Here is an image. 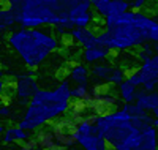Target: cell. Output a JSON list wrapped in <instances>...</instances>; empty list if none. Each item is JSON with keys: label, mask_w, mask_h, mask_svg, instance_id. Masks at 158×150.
I'll use <instances>...</instances> for the list:
<instances>
[{"label": "cell", "mask_w": 158, "mask_h": 150, "mask_svg": "<svg viewBox=\"0 0 158 150\" xmlns=\"http://www.w3.org/2000/svg\"><path fill=\"white\" fill-rule=\"evenodd\" d=\"M98 44L120 54L138 49L146 43L158 44V19L144 11L128 10L123 15L103 21Z\"/></svg>", "instance_id": "obj_1"}, {"label": "cell", "mask_w": 158, "mask_h": 150, "mask_svg": "<svg viewBox=\"0 0 158 150\" xmlns=\"http://www.w3.org/2000/svg\"><path fill=\"white\" fill-rule=\"evenodd\" d=\"M71 107V84L67 77H63L52 89H38V92L24 107L18 127L30 134L36 133L40 128L57 123L60 119L67 117Z\"/></svg>", "instance_id": "obj_2"}, {"label": "cell", "mask_w": 158, "mask_h": 150, "mask_svg": "<svg viewBox=\"0 0 158 150\" xmlns=\"http://www.w3.org/2000/svg\"><path fill=\"white\" fill-rule=\"evenodd\" d=\"M95 123L109 150H139L142 130L153 123L149 112L131 115L120 106L112 111L97 114Z\"/></svg>", "instance_id": "obj_3"}, {"label": "cell", "mask_w": 158, "mask_h": 150, "mask_svg": "<svg viewBox=\"0 0 158 150\" xmlns=\"http://www.w3.org/2000/svg\"><path fill=\"white\" fill-rule=\"evenodd\" d=\"M10 49L22 60L29 70H36L52 54L62 49V38H59L49 27L43 29H15L6 36Z\"/></svg>", "instance_id": "obj_4"}, {"label": "cell", "mask_w": 158, "mask_h": 150, "mask_svg": "<svg viewBox=\"0 0 158 150\" xmlns=\"http://www.w3.org/2000/svg\"><path fill=\"white\" fill-rule=\"evenodd\" d=\"M8 8L16 19V25L21 29H43L59 24V18L44 3V0H25L19 5Z\"/></svg>", "instance_id": "obj_5"}, {"label": "cell", "mask_w": 158, "mask_h": 150, "mask_svg": "<svg viewBox=\"0 0 158 150\" xmlns=\"http://www.w3.org/2000/svg\"><path fill=\"white\" fill-rule=\"evenodd\" d=\"M95 117L71 122L70 127H71L74 144L77 147H81L82 150H109L103 134L100 133L95 123Z\"/></svg>", "instance_id": "obj_6"}, {"label": "cell", "mask_w": 158, "mask_h": 150, "mask_svg": "<svg viewBox=\"0 0 158 150\" xmlns=\"http://www.w3.org/2000/svg\"><path fill=\"white\" fill-rule=\"evenodd\" d=\"M33 139L44 150H71L76 145L71 134V127L65 123H51L40 128Z\"/></svg>", "instance_id": "obj_7"}, {"label": "cell", "mask_w": 158, "mask_h": 150, "mask_svg": "<svg viewBox=\"0 0 158 150\" xmlns=\"http://www.w3.org/2000/svg\"><path fill=\"white\" fill-rule=\"evenodd\" d=\"M127 74L128 73L123 66L104 60L90 66V85L95 89H101L106 85L117 87L127 77Z\"/></svg>", "instance_id": "obj_8"}, {"label": "cell", "mask_w": 158, "mask_h": 150, "mask_svg": "<svg viewBox=\"0 0 158 150\" xmlns=\"http://www.w3.org/2000/svg\"><path fill=\"white\" fill-rule=\"evenodd\" d=\"M38 89H40L38 79L35 77V73L32 70L16 74L10 82L11 98L18 103V106H22V107L27 106V103L38 92Z\"/></svg>", "instance_id": "obj_9"}, {"label": "cell", "mask_w": 158, "mask_h": 150, "mask_svg": "<svg viewBox=\"0 0 158 150\" xmlns=\"http://www.w3.org/2000/svg\"><path fill=\"white\" fill-rule=\"evenodd\" d=\"M133 74L136 76L139 87L146 92H152L158 89V54L153 56L147 60L141 62L135 70Z\"/></svg>", "instance_id": "obj_10"}, {"label": "cell", "mask_w": 158, "mask_h": 150, "mask_svg": "<svg viewBox=\"0 0 158 150\" xmlns=\"http://www.w3.org/2000/svg\"><path fill=\"white\" fill-rule=\"evenodd\" d=\"M68 19L74 29H85L95 24L97 16L92 8V0H77L68 13Z\"/></svg>", "instance_id": "obj_11"}, {"label": "cell", "mask_w": 158, "mask_h": 150, "mask_svg": "<svg viewBox=\"0 0 158 150\" xmlns=\"http://www.w3.org/2000/svg\"><path fill=\"white\" fill-rule=\"evenodd\" d=\"M92 8L95 16L104 21L108 18L127 13L130 10V2L128 0H92Z\"/></svg>", "instance_id": "obj_12"}, {"label": "cell", "mask_w": 158, "mask_h": 150, "mask_svg": "<svg viewBox=\"0 0 158 150\" xmlns=\"http://www.w3.org/2000/svg\"><path fill=\"white\" fill-rule=\"evenodd\" d=\"M115 89H117L118 100H120L123 104H127V103H135L136 101L138 92H139L141 87H139V82H138L136 76L133 74V71H131V73L127 74V77Z\"/></svg>", "instance_id": "obj_13"}, {"label": "cell", "mask_w": 158, "mask_h": 150, "mask_svg": "<svg viewBox=\"0 0 158 150\" xmlns=\"http://www.w3.org/2000/svg\"><path fill=\"white\" fill-rule=\"evenodd\" d=\"M135 103L141 109H144L146 112H149L153 123L158 127V89L152 90V92H146V90L139 89Z\"/></svg>", "instance_id": "obj_14"}, {"label": "cell", "mask_w": 158, "mask_h": 150, "mask_svg": "<svg viewBox=\"0 0 158 150\" xmlns=\"http://www.w3.org/2000/svg\"><path fill=\"white\" fill-rule=\"evenodd\" d=\"M111 51L108 48H104L101 44H95V46H89V48H84L79 54L82 63H85L87 66H92V65H97L100 62H104L111 57Z\"/></svg>", "instance_id": "obj_15"}, {"label": "cell", "mask_w": 158, "mask_h": 150, "mask_svg": "<svg viewBox=\"0 0 158 150\" xmlns=\"http://www.w3.org/2000/svg\"><path fill=\"white\" fill-rule=\"evenodd\" d=\"M65 77L71 85H87L90 84V68L82 62H76L68 68Z\"/></svg>", "instance_id": "obj_16"}, {"label": "cell", "mask_w": 158, "mask_h": 150, "mask_svg": "<svg viewBox=\"0 0 158 150\" xmlns=\"http://www.w3.org/2000/svg\"><path fill=\"white\" fill-rule=\"evenodd\" d=\"M29 139H32V134L29 131H25L22 128H19L18 125H11V127H5V131L0 136V142L3 145H15V144H24Z\"/></svg>", "instance_id": "obj_17"}, {"label": "cell", "mask_w": 158, "mask_h": 150, "mask_svg": "<svg viewBox=\"0 0 158 150\" xmlns=\"http://www.w3.org/2000/svg\"><path fill=\"white\" fill-rule=\"evenodd\" d=\"M68 36L73 43H76L81 48H89V46L98 44V32H95L90 27H85V29H73Z\"/></svg>", "instance_id": "obj_18"}, {"label": "cell", "mask_w": 158, "mask_h": 150, "mask_svg": "<svg viewBox=\"0 0 158 150\" xmlns=\"http://www.w3.org/2000/svg\"><path fill=\"white\" fill-rule=\"evenodd\" d=\"M118 97L117 93H114L112 90H103V89H98L97 92V98L94 101V106L98 112H106V111H112L115 109V106L118 104Z\"/></svg>", "instance_id": "obj_19"}, {"label": "cell", "mask_w": 158, "mask_h": 150, "mask_svg": "<svg viewBox=\"0 0 158 150\" xmlns=\"http://www.w3.org/2000/svg\"><path fill=\"white\" fill-rule=\"evenodd\" d=\"M16 19L13 16V13L8 6L0 8V32H11L15 30Z\"/></svg>", "instance_id": "obj_20"}, {"label": "cell", "mask_w": 158, "mask_h": 150, "mask_svg": "<svg viewBox=\"0 0 158 150\" xmlns=\"http://www.w3.org/2000/svg\"><path fill=\"white\" fill-rule=\"evenodd\" d=\"M153 46L150 44V43H146L144 46H141V48H138L136 49V52H135V57H136V60L141 63V62H144V60H147V59H150L152 56H153Z\"/></svg>", "instance_id": "obj_21"}, {"label": "cell", "mask_w": 158, "mask_h": 150, "mask_svg": "<svg viewBox=\"0 0 158 150\" xmlns=\"http://www.w3.org/2000/svg\"><path fill=\"white\" fill-rule=\"evenodd\" d=\"M15 112H13V106L10 103H5V101H0V122H8L13 119Z\"/></svg>", "instance_id": "obj_22"}, {"label": "cell", "mask_w": 158, "mask_h": 150, "mask_svg": "<svg viewBox=\"0 0 158 150\" xmlns=\"http://www.w3.org/2000/svg\"><path fill=\"white\" fill-rule=\"evenodd\" d=\"M130 2V10L133 11H141L142 8H146L149 5L150 0H128Z\"/></svg>", "instance_id": "obj_23"}, {"label": "cell", "mask_w": 158, "mask_h": 150, "mask_svg": "<svg viewBox=\"0 0 158 150\" xmlns=\"http://www.w3.org/2000/svg\"><path fill=\"white\" fill-rule=\"evenodd\" d=\"M10 93V81L8 79H0V101H2L5 97H8Z\"/></svg>", "instance_id": "obj_24"}, {"label": "cell", "mask_w": 158, "mask_h": 150, "mask_svg": "<svg viewBox=\"0 0 158 150\" xmlns=\"http://www.w3.org/2000/svg\"><path fill=\"white\" fill-rule=\"evenodd\" d=\"M21 150H44V148L32 138V139H29L27 142H24V144L21 145Z\"/></svg>", "instance_id": "obj_25"}, {"label": "cell", "mask_w": 158, "mask_h": 150, "mask_svg": "<svg viewBox=\"0 0 158 150\" xmlns=\"http://www.w3.org/2000/svg\"><path fill=\"white\" fill-rule=\"evenodd\" d=\"M22 2H25V0H0V3L3 6H15V5H19Z\"/></svg>", "instance_id": "obj_26"}, {"label": "cell", "mask_w": 158, "mask_h": 150, "mask_svg": "<svg viewBox=\"0 0 158 150\" xmlns=\"http://www.w3.org/2000/svg\"><path fill=\"white\" fill-rule=\"evenodd\" d=\"M5 131V125L2 123V122H0V136H2V133Z\"/></svg>", "instance_id": "obj_27"}, {"label": "cell", "mask_w": 158, "mask_h": 150, "mask_svg": "<svg viewBox=\"0 0 158 150\" xmlns=\"http://www.w3.org/2000/svg\"><path fill=\"white\" fill-rule=\"evenodd\" d=\"M5 77V71L2 70V68H0V79H3Z\"/></svg>", "instance_id": "obj_28"}, {"label": "cell", "mask_w": 158, "mask_h": 150, "mask_svg": "<svg viewBox=\"0 0 158 150\" xmlns=\"http://www.w3.org/2000/svg\"><path fill=\"white\" fill-rule=\"evenodd\" d=\"M152 46H153V52L158 54V44H152Z\"/></svg>", "instance_id": "obj_29"}]
</instances>
